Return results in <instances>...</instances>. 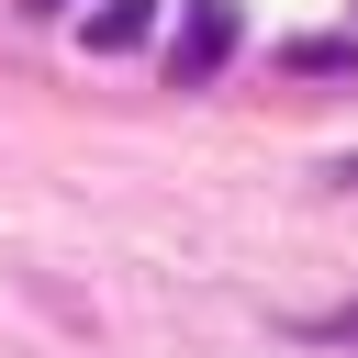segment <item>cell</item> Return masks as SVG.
<instances>
[{
  "label": "cell",
  "mask_w": 358,
  "mask_h": 358,
  "mask_svg": "<svg viewBox=\"0 0 358 358\" xmlns=\"http://www.w3.org/2000/svg\"><path fill=\"white\" fill-rule=\"evenodd\" d=\"M235 34H246V11H235V0H190V11H179V34H168V90H213V78H224V56H235Z\"/></svg>",
  "instance_id": "obj_1"
},
{
  "label": "cell",
  "mask_w": 358,
  "mask_h": 358,
  "mask_svg": "<svg viewBox=\"0 0 358 358\" xmlns=\"http://www.w3.org/2000/svg\"><path fill=\"white\" fill-rule=\"evenodd\" d=\"M145 22H157V0H101V11H90V56H134Z\"/></svg>",
  "instance_id": "obj_2"
},
{
  "label": "cell",
  "mask_w": 358,
  "mask_h": 358,
  "mask_svg": "<svg viewBox=\"0 0 358 358\" xmlns=\"http://www.w3.org/2000/svg\"><path fill=\"white\" fill-rule=\"evenodd\" d=\"M302 336H313V347H358V302H336V313H302Z\"/></svg>",
  "instance_id": "obj_3"
},
{
  "label": "cell",
  "mask_w": 358,
  "mask_h": 358,
  "mask_svg": "<svg viewBox=\"0 0 358 358\" xmlns=\"http://www.w3.org/2000/svg\"><path fill=\"white\" fill-rule=\"evenodd\" d=\"M22 11H67V0H22Z\"/></svg>",
  "instance_id": "obj_4"
}]
</instances>
